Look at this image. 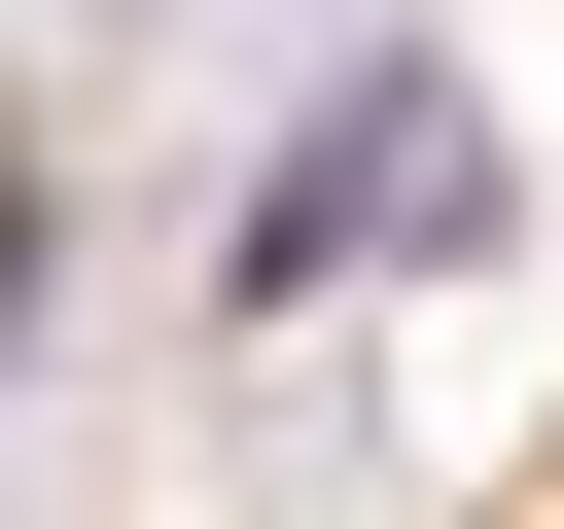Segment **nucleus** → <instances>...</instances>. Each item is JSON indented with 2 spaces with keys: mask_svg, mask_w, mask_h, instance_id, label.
<instances>
[{
  "mask_svg": "<svg viewBox=\"0 0 564 529\" xmlns=\"http://www.w3.org/2000/svg\"><path fill=\"white\" fill-rule=\"evenodd\" d=\"M458 212H494V141H458L423 71H352V106L247 176V317H317V282H388V247H458Z\"/></svg>",
  "mask_w": 564,
  "mask_h": 529,
  "instance_id": "obj_1",
  "label": "nucleus"
}]
</instances>
